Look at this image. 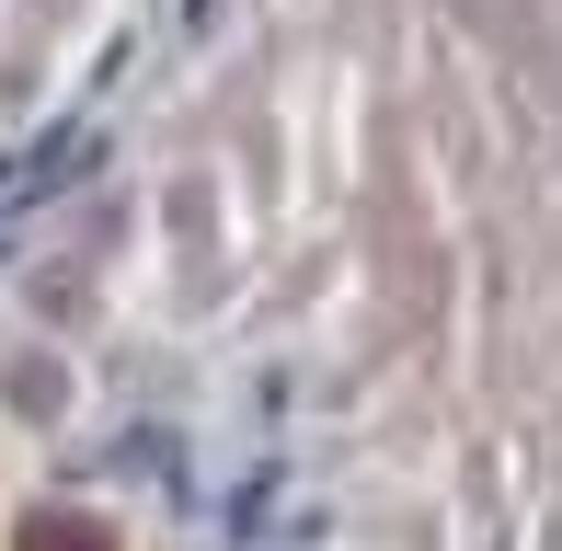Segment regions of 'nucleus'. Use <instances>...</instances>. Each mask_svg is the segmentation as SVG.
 Listing matches in <instances>:
<instances>
[{"label":"nucleus","mask_w":562,"mask_h":551,"mask_svg":"<svg viewBox=\"0 0 562 551\" xmlns=\"http://www.w3.org/2000/svg\"><path fill=\"white\" fill-rule=\"evenodd\" d=\"M23 551H126L104 517H69V506H35L23 517Z\"/></svg>","instance_id":"1"}]
</instances>
